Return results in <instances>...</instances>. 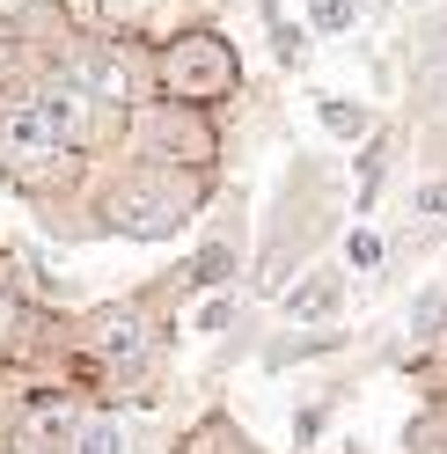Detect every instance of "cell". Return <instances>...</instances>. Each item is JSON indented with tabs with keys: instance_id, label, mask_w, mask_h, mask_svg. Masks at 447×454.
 Returning <instances> with one entry per match:
<instances>
[{
	"instance_id": "obj_1",
	"label": "cell",
	"mask_w": 447,
	"mask_h": 454,
	"mask_svg": "<svg viewBox=\"0 0 447 454\" xmlns=\"http://www.w3.org/2000/svg\"><path fill=\"white\" fill-rule=\"evenodd\" d=\"M103 161H89L59 132V118L37 103V89L22 81V67L0 51V184L15 198H30V213L67 242H96L89 198H96Z\"/></svg>"
},
{
	"instance_id": "obj_2",
	"label": "cell",
	"mask_w": 447,
	"mask_h": 454,
	"mask_svg": "<svg viewBox=\"0 0 447 454\" xmlns=\"http://www.w3.org/2000/svg\"><path fill=\"white\" fill-rule=\"evenodd\" d=\"M352 227V176L338 154L323 147H294L278 161L271 206L257 220V257H249V294L278 301L309 264H323V249Z\"/></svg>"
},
{
	"instance_id": "obj_3",
	"label": "cell",
	"mask_w": 447,
	"mask_h": 454,
	"mask_svg": "<svg viewBox=\"0 0 447 454\" xmlns=\"http://www.w3.org/2000/svg\"><path fill=\"white\" fill-rule=\"evenodd\" d=\"M220 206V176L206 168H154V161H103L96 198H89V220H96V242H176L191 235L206 213Z\"/></svg>"
},
{
	"instance_id": "obj_4",
	"label": "cell",
	"mask_w": 447,
	"mask_h": 454,
	"mask_svg": "<svg viewBox=\"0 0 447 454\" xmlns=\"http://www.w3.org/2000/svg\"><path fill=\"white\" fill-rule=\"evenodd\" d=\"M154 96L228 118V110L249 96V67H242V44H235L228 22L191 15V22H176V30H161L154 37Z\"/></svg>"
},
{
	"instance_id": "obj_5",
	"label": "cell",
	"mask_w": 447,
	"mask_h": 454,
	"mask_svg": "<svg viewBox=\"0 0 447 454\" xmlns=\"http://www.w3.org/2000/svg\"><path fill=\"white\" fill-rule=\"evenodd\" d=\"M118 161H154V168H206L220 176L228 168V118L213 110H191L169 96H147L125 118V154Z\"/></svg>"
},
{
	"instance_id": "obj_6",
	"label": "cell",
	"mask_w": 447,
	"mask_h": 454,
	"mask_svg": "<svg viewBox=\"0 0 447 454\" xmlns=\"http://www.w3.org/2000/svg\"><path fill=\"white\" fill-rule=\"evenodd\" d=\"M89 96H103L110 110H139L154 96V37H139V30H81V37H67L59 51H51Z\"/></svg>"
},
{
	"instance_id": "obj_7",
	"label": "cell",
	"mask_w": 447,
	"mask_h": 454,
	"mask_svg": "<svg viewBox=\"0 0 447 454\" xmlns=\"http://www.w3.org/2000/svg\"><path fill=\"white\" fill-rule=\"evenodd\" d=\"M249 257H257V227H249V213H242V198L228 191L220 206L206 213V235L191 242V257L176 264V278H184V301H206V294H249Z\"/></svg>"
},
{
	"instance_id": "obj_8",
	"label": "cell",
	"mask_w": 447,
	"mask_h": 454,
	"mask_svg": "<svg viewBox=\"0 0 447 454\" xmlns=\"http://www.w3.org/2000/svg\"><path fill=\"white\" fill-rule=\"evenodd\" d=\"M345 301H352V271L330 257V264H309L271 308H278V323H294V330H330V323H345Z\"/></svg>"
},
{
	"instance_id": "obj_9",
	"label": "cell",
	"mask_w": 447,
	"mask_h": 454,
	"mask_svg": "<svg viewBox=\"0 0 447 454\" xmlns=\"http://www.w3.org/2000/svg\"><path fill=\"white\" fill-rule=\"evenodd\" d=\"M81 37L74 0H0V51H59Z\"/></svg>"
},
{
	"instance_id": "obj_10",
	"label": "cell",
	"mask_w": 447,
	"mask_h": 454,
	"mask_svg": "<svg viewBox=\"0 0 447 454\" xmlns=\"http://www.w3.org/2000/svg\"><path fill=\"white\" fill-rule=\"evenodd\" d=\"M396 168H404V125L388 118L367 147H352V161H345V176H352V220H374V213H381Z\"/></svg>"
},
{
	"instance_id": "obj_11",
	"label": "cell",
	"mask_w": 447,
	"mask_h": 454,
	"mask_svg": "<svg viewBox=\"0 0 447 454\" xmlns=\"http://www.w3.org/2000/svg\"><path fill=\"white\" fill-rule=\"evenodd\" d=\"M352 352V330L330 323V330H294V323H264V345H257V374H294V366H316V359H345Z\"/></svg>"
},
{
	"instance_id": "obj_12",
	"label": "cell",
	"mask_w": 447,
	"mask_h": 454,
	"mask_svg": "<svg viewBox=\"0 0 447 454\" xmlns=\"http://www.w3.org/2000/svg\"><path fill=\"white\" fill-rule=\"evenodd\" d=\"M169 454H271V447L249 440V425H242L228 403H206V411L169 440Z\"/></svg>"
},
{
	"instance_id": "obj_13",
	"label": "cell",
	"mask_w": 447,
	"mask_h": 454,
	"mask_svg": "<svg viewBox=\"0 0 447 454\" xmlns=\"http://www.w3.org/2000/svg\"><path fill=\"white\" fill-rule=\"evenodd\" d=\"M396 352H447V278H426V286L404 301Z\"/></svg>"
},
{
	"instance_id": "obj_14",
	"label": "cell",
	"mask_w": 447,
	"mask_h": 454,
	"mask_svg": "<svg viewBox=\"0 0 447 454\" xmlns=\"http://www.w3.org/2000/svg\"><path fill=\"white\" fill-rule=\"evenodd\" d=\"M381 125L388 118H381L367 96H316V132L330 139V147H367Z\"/></svg>"
},
{
	"instance_id": "obj_15",
	"label": "cell",
	"mask_w": 447,
	"mask_h": 454,
	"mask_svg": "<svg viewBox=\"0 0 447 454\" xmlns=\"http://www.w3.org/2000/svg\"><path fill=\"white\" fill-rule=\"evenodd\" d=\"M396 59H404V74H411V89H418V81H440V74H447V0H440L426 22H418V30L396 37Z\"/></svg>"
},
{
	"instance_id": "obj_16",
	"label": "cell",
	"mask_w": 447,
	"mask_h": 454,
	"mask_svg": "<svg viewBox=\"0 0 447 454\" xmlns=\"http://www.w3.org/2000/svg\"><path fill=\"white\" fill-rule=\"evenodd\" d=\"M338 403H345V388H338V381L294 403V418H286V433H294V454H316V447L330 440V418H338Z\"/></svg>"
},
{
	"instance_id": "obj_17",
	"label": "cell",
	"mask_w": 447,
	"mask_h": 454,
	"mask_svg": "<svg viewBox=\"0 0 447 454\" xmlns=\"http://www.w3.org/2000/svg\"><path fill=\"white\" fill-rule=\"evenodd\" d=\"M338 264L352 278H388V235H381L374 220H352L345 235H338Z\"/></svg>"
},
{
	"instance_id": "obj_18",
	"label": "cell",
	"mask_w": 447,
	"mask_h": 454,
	"mask_svg": "<svg viewBox=\"0 0 447 454\" xmlns=\"http://www.w3.org/2000/svg\"><path fill=\"white\" fill-rule=\"evenodd\" d=\"M74 454H132V418H125L118 403H89Z\"/></svg>"
},
{
	"instance_id": "obj_19",
	"label": "cell",
	"mask_w": 447,
	"mask_h": 454,
	"mask_svg": "<svg viewBox=\"0 0 447 454\" xmlns=\"http://www.w3.org/2000/svg\"><path fill=\"white\" fill-rule=\"evenodd\" d=\"M249 323V294L235 286V294H206V301H191V337H213V345H220V337H228V330H242Z\"/></svg>"
},
{
	"instance_id": "obj_20",
	"label": "cell",
	"mask_w": 447,
	"mask_h": 454,
	"mask_svg": "<svg viewBox=\"0 0 447 454\" xmlns=\"http://www.w3.org/2000/svg\"><path fill=\"white\" fill-rule=\"evenodd\" d=\"M404 454H447V395H418L404 418Z\"/></svg>"
},
{
	"instance_id": "obj_21",
	"label": "cell",
	"mask_w": 447,
	"mask_h": 454,
	"mask_svg": "<svg viewBox=\"0 0 447 454\" xmlns=\"http://www.w3.org/2000/svg\"><path fill=\"white\" fill-rule=\"evenodd\" d=\"M264 37H271L278 74H301V67L316 59V37H309V22H301V15H271V22H264Z\"/></svg>"
},
{
	"instance_id": "obj_22",
	"label": "cell",
	"mask_w": 447,
	"mask_h": 454,
	"mask_svg": "<svg viewBox=\"0 0 447 454\" xmlns=\"http://www.w3.org/2000/svg\"><path fill=\"white\" fill-rule=\"evenodd\" d=\"M404 220L447 227V168H426V176H411V184H404Z\"/></svg>"
},
{
	"instance_id": "obj_23",
	"label": "cell",
	"mask_w": 447,
	"mask_h": 454,
	"mask_svg": "<svg viewBox=\"0 0 447 454\" xmlns=\"http://www.w3.org/2000/svg\"><path fill=\"white\" fill-rule=\"evenodd\" d=\"M301 22H309L316 44H338V37L359 30V8H352V0H301Z\"/></svg>"
},
{
	"instance_id": "obj_24",
	"label": "cell",
	"mask_w": 447,
	"mask_h": 454,
	"mask_svg": "<svg viewBox=\"0 0 447 454\" xmlns=\"http://www.w3.org/2000/svg\"><path fill=\"white\" fill-rule=\"evenodd\" d=\"M352 8H359V15H374V8H388V0H352Z\"/></svg>"
}]
</instances>
